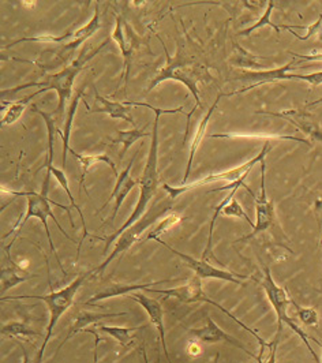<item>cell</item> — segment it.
Returning a JSON list of instances; mask_svg holds the SVG:
<instances>
[{"instance_id":"4dcf8cb0","label":"cell","mask_w":322,"mask_h":363,"mask_svg":"<svg viewBox=\"0 0 322 363\" xmlns=\"http://www.w3.org/2000/svg\"><path fill=\"white\" fill-rule=\"evenodd\" d=\"M220 215H221V216H227V218H243V220L248 221V224H250L252 228H254V225H255V224L251 221V218L248 216L246 211L242 208V205L238 202V200H236L235 197L223 208V211H221Z\"/></svg>"},{"instance_id":"52a82bcc","label":"cell","mask_w":322,"mask_h":363,"mask_svg":"<svg viewBox=\"0 0 322 363\" xmlns=\"http://www.w3.org/2000/svg\"><path fill=\"white\" fill-rule=\"evenodd\" d=\"M171 209V206H168V203L160 202V203H155L146 215H143L135 224H133L131 227H128L122 235L119 236L115 242V247L112 250V253L108 255L107 258L94 269L91 271V274H96L99 272H104V269L108 265L118 257V255H125L126 252L133 247L143 235V233H146V230H149L159 218L167 213Z\"/></svg>"},{"instance_id":"f35d334b","label":"cell","mask_w":322,"mask_h":363,"mask_svg":"<svg viewBox=\"0 0 322 363\" xmlns=\"http://www.w3.org/2000/svg\"><path fill=\"white\" fill-rule=\"evenodd\" d=\"M17 345H18L19 348L22 350V363H30L29 361V354H28V351H26V348H25V345H22L21 342H17Z\"/></svg>"},{"instance_id":"4fadbf2b","label":"cell","mask_w":322,"mask_h":363,"mask_svg":"<svg viewBox=\"0 0 322 363\" xmlns=\"http://www.w3.org/2000/svg\"><path fill=\"white\" fill-rule=\"evenodd\" d=\"M257 113L282 118L287 122H289L291 125H294L301 133H304V135H309L314 141H318L322 144V128L310 112H304L299 109H286V111H279V112L257 111Z\"/></svg>"},{"instance_id":"603a6c76","label":"cell","mask_w":322,"mask_h":363,"mask_svg":"<svg viewBox=\"0 0 322 363\" xmlns=\"http://www.w3.org/2000/svg\"><path fill=\"white\" fill-rule=\"evenodd\" d=\"M70 153H72V156H74V159L79 163V165L82 167V175H81V184H84V179H85V177H87V174H88V171H89L90 167L93 165L94 163H100V162H103V163L108 164L109 167H111V169L113 171V175L118 178L119 177V174H118V169H116V165L115 163L106 156V155H96V156H84V155H79V153H77L74 149H70Z\"/></svg>"},{"instance_id":"3957f363","label":"cell","mask_w":322,"mask_h":363,"mask_svg":"<svg viewBox=\"0 0 322 363\" xmlns=\"http://www.w3.org/2000/svg\"><path fill=\"white\" fill-rule=\"evenodd\" d=\"M108 43H109V40H106L94 50H91V48L89 50L88 47H85L81 55L77 59H74L72 63L67 65L65 69H62L59 73L47 75L45 79L40 81V82H29V84L19 85L13 89L3 91V94L4 93H17L22 89H29V88H40L43 91H56L59 96V103H57V107L54 112L57 115L59 119H62L65 115V111H66V101L72 96V86H74V81H75L77 75L85 69V66L89 60H91L96 55L107 47Z\"/></svg>"},{"instance_id":"8992f818","label":"cell","mask_w":322,"mask_h":363,"mask_svg":"<svg viewBox=\"0 0 322 363\" xmlns=\"http://www.w3.org/2000/svg\"><path fill=\"white\" fill-rule=\"evenodd\" d=\"M261 284V287L265 291L267 294V298H268L270 305L273 306V309L276 311V315H277V332L282 333L283 332V324H287L288 327L291 328L304 342V345L307 347L309 352L311 354L313 359L316 362H320V358L318 355L314 352L313 347L310 345V340L316 342L317 339L313 337V336H309L306 332H304L302 328L295 324V321L287 314V309H288V305L292 303V299L289 298V295L287 294L286 289L284 287H280L279 284H276V281L273 280L272 277V273L269 267L264 268V281H257Z\"/></svg>"},{"instance_id":"ac0fdd59","label":"cell","mask_w":322,"mask_h":363,"mask_svg":"<svg viewBox=\"0 0 322 363\" xmlns=\"http://www.w3.org/2000/svg\"><path fill=\"white\" fill-rule=\"evenodd\" d=\"M94 96L100 107L90 108L89 106L85 103L90 113H107L108 116H111L112 119H121V121L128 122L130 125H135V121L131 116V109H130L131 106H127L126 101H109L106 97L100 96V93L96 88H94Z\"/></svg>"},{"instance_id":"74e56055","label":"cell","mask_w":322,"mask_h":363,"mask_svg":"<svg viewBox=\"0 0 322 363\" xmlns=\"http://www.w3.org/2000/svg\"><path fill=\"white\" fill-rule=\"evenodd\" d=\"M292 56L295 57H301L302 60H309V62H322V54H314V55H299L295 54V52H289Z\"/></svg>"},{"instance_id":"e0dca14e","label":"cell","mask_w":322,"mask_h":363,"mask_svg":"<svg viewBox=\"0 0 322 363\" xmlns=\"http://www.w3.org/2000/svg\"><path fill=\"white\" fill-rule=\"evenodd\" d=\"M127 313H94V311H88V310H81L75 318H74V324L69 329L67 336L65 337V340L62 342V345L57 347L56 350V355L59 354V351L62 350V347L66 345L72 337L75 335H78L79 332H85L90 325H96L99 321L104 320V318H115V317H126Z\"/></svg>"},{"instance_id":"f546056e","label":"cell","mask_w":322,"mask_h":363,"mask_svg":"<svg viewBox=\"0 0 322 363\" xmlns=\"http://www.w3.org/2000/svg\"><path fill=\"white\" fill-rule=\"evenodd\" d=\"M274 138V140H286V141H295V143H301L304 145L310 146L311 144L309 141H306L304 138H298V137H289V135H264V134H211V138Z\"/></svg>"},{"instance_id":"44dd1931","label":"cell","mask_w":322,"mask_h":363,"mask_svg":"<svg viewBox=\"0 0 322 363\" xmlns=\"http://www.w3.org/2000/svg\"><path fill=\"white\" fill-rule=\"evenodd\" d=\"M7 258L11 264V267H6V268L1 269V295H4L6 291L16 287L19 283H23V281H28L30 279L38 277V274H36V273L25 272L22 268H19L17 264L13 262L10 255H7Z\"/></svg>"},{"instance_id":"8d00e7d4","label":"cell","mask_w":322,"mask_h":363,"mask_svg":"<svg viewBox=\"0 0 322 363\" xmlns=\"http://www.w3.org/2000/svg\"><path fill=\"white\" fill-rule=\"evenodd\" d=\"M85 332H88V333H91L93 335V337H94V351H93V363H97L99 361V354H97V351H99V345H100V342H101V339H100V336H99V333H97V330L93 328H88Z\"/></svg>"},{"instance_id":"ffe728a7","label":"cell","mask_w":322,"mask_h":363,"mask_svg":"<svg viewBox=\"0 0 322 363\" xmlns=\"http://www.w3.org/2000/svg\"><path fill=\"white\" fill-rule=\"evenodd\" d=\"M221 97H223V93H220V94L216 97L213 106L209 108V111L206 112V115L204 116V119L201 121V125H199L197 133H196V135H194V140H193V143H191V145H190V156H189V162H187L186 172H184V178H183V186H184V184L187 183V181H189L190 171H191V165H193V162H194V157H196V153H197L198 147H199L201 143H202V138L205 137V133H206V128H208V123H209V121H211V118H212L213 112H215L216 108H217L218 101H220V99H221Z\"/></svg>"},{"instance_id":"f1b7e54d","label":"cell","mask_w":322,"mask_h":363,"mask_svg":"<svg viewBox=\"0 0 322 363\" xmlns=\"http://www.w3.org/2000/svg\"><path fill=\"white\" fill-rule=\"evenodd\" d=\"M180 221H182V218H180L179 215L171 213L168 218L161 220L160 223H159V225H157L156 228H153L148 235L145 236L143 242L160 239V236L162 235V234H165L168 230H171L175 224H178Z\"/></svg>"},{"instance_id":"d4e9b609","label":"cell","mask_w":322,"mask_h":363,"mask_svg":"<svg viewBox=\"0 0 322 363\" xmlns=\"http://www.w3.org/2000/svg\"><path fill=\"white\" fill-rule=\"evenodd\" d=\"M82 96H84V91H79L77 93V96L74 97L72 106H70V109H69L67 121H66V123H65V131H63V134H60V135H62V140H63V167L66 165V162H67V153H69L70 149H72V147L69 146V141H70V131H72V121H74L75 111H77L78 103H79V100H81Z\"/></svg>"},{"instance_id":"7c38bea8","label":"cell","mask_w":322,"mask_h":363,"mask_svg":"<svg viewBox=\"0 0 322 363\" xmlns=\"http://www.w3.org/2000/svg\"><path fill=\"white\" fill-rule=\"evenodd\" d=\"M189 335L193 336L194 339H197L199 342L208 343V345L227 343V345H233L235 348L242 350L245 354H248L252 359L258 361V355L251 352L250 350L246 348L238 339H235L233 336H230L228 333H226L208 314H205V325L201 328H191L189 330Z\"/></svg>"},{"instance_id":"7a4b0ae2","label":"cell","mask_w":322,"mask_h":363,"mask_svg":"<svg viewBox=\"0 0 322 363\" xmlns=\"http://www.w3.org/2000/svg\"><path fill=\"white\" fill-rule=\"evenodd\" d=\"M50 181H51V172H48V171H47L45 177H44V181H43L41 193H35V191H14V190H10V189H6V187H1V191H3V193H10V194H13V196H16V197H26V201H28V209H26V213H25L22 218H19L18 223H16L14 228H13L7 235L4 236H9L10 234H14V233H16V236H17L19 234V231H21V228L25 225V223H26L29 218H40V220H41V224H43V225H44V228H45V233H47V236H48V242H50V247H51V250H52V253H54L55 258H56V261H57V264H59V268L62 269V272L66 274V271H65V268H63V265H62V262H60L59 255H57V252H56L54 240H52L51 234H50V227H48V221H47L48 218H52V221H54L55 224H56V227L60 230V233H62L63 235L66 236L67 239H70L72 242H75V240H74L72 236L69 235L63 228H62V225L59 224V221L56 220V218L54 216V213H52V211H51L50 203H54L56 206L62 208L63 211H66V212H67V215H69V218H70V223H72V227H75V225H74V221H72V209H70V208H67V206H65V205H62V203H59V202H55V201L50 200V199H48V187H50Z\"/></svg>"},{"instance_id":"6da1fadb","label":"cell","mask_w":322,"mask_h":363,"mask_svg":"<svg viewBox=\"0 0 322 363\" xmlns=\"http://www.w3.org/2000/svg\"><path fill=\"white\" fill-rule=\"evenodd\" d=\"M183 113V108L175 109H160L155 111V123H153V130H152V143H150V149H149V156L143 168V177L140 179V197L138 202L135 205V209L133 213L128 216L125 224L116 230L113 234L106 238V247L103 250V255H107L109 246L116 242V239L125 233L128 227L135 224L140 218H143L146 206L149 201L153 199V196L157 193L159 189V122L162 113Z\"/></svg>"},{"instance_id":"8fae6325","label":"cell","mask_w":322,"mask_h":363,"mask_svg":"<svg viewBox=\"0 0 322 363\" xmlns=\"http://www.w3.org/2000/svg\"><path fill=\"white\" fill-rule=\"evenodd\" d=\"M295 63V59L286 63L282 67L277 69H270V70H264V72H248V70H242V75L239 77V79L242 81H251L252 84L249 86H243L239 91H230V93H223V97H231L236 94H242L246 91H251L254 88H260L262 85H268V84H274L279 81H302L304 79V74H292L289 73L292 69V65Z\"/></svg>"},{"instance_id":"30bf717a","label":"cell","mask_w":322,"mask_h":363,"mask_svg":"<svg viewBox=\"0 0 322 363\" xmlns=\"http://www.w3.org/2000/svg\"><path fill=\"white\" fill-rule=\"evenodd\" d=\"M260 164H261V191H260V196L257 199H255V196H252L254 197V205H255V213H257L255 225H254L251 234L238 239L235 243L249 240L251 238L279 225V220H277L276 211H274V203H273V201L269 200L267 197V189H265V168H267V165H265V160Z\"/></svg>"},{"instance_id":"9c48e42d","label":"cell","mask_w":322,"mask_h":363,"mask_svg":"<svg viewBox=\"0 0 322 363\" xmlns=\"http://www.w3.org/2000/svg\"><path fill=\"white\" fill-rule=\"evenodd\" d=\"M156 242L160 243L161 246H164L165 249H168L171 253H174V255L182 258L184 261L186 267H189L193 272L196 273V276L201 280H204V279H217V280H223V281H230V283H233L236 286H242V287H245V280L258 281L257 279H252L251 276H243V274H239V273L228 272V271L216 268L213 265H211L208 261L196 259L190 255H183L178 250H175L174 247H171L168 243H165L161 239H157Z\"/></svg>"},{"instance_id":"1f68e13d","label":"cell","mask_w":322,"mask_h":363,"mask_svg":"<svg viewBox=\"0 0 322 363\" xmlns=\"http://www.w3.org/2000/svg\"><path fill=\"white\" fill-rule=\"evenodd\" d=\"M292 305L295 306V309L298 310V317L301 320V323H304L306 327H317L320 323V317L317 310L313 308H302L299 306L295 301H292Z\"/></svg>"},{"instance_id":"5bb4252c","label":"cell","mask_w":322,"mask_h":363,"mask_svg":"<svg viewBox=\"0 0 322 363\" xmlns=\"http://www.w3.org/2000/svg\"><path fill=\"white\" fill-rule=\"evenodd\" d=\"M128 299L140 303L143 306V310L148 313L149 318H150V323L155 325L156 330L159 332V336H160L161 345H162V351H164V355L167 358L168 363H172L171 361V357H170V352H168V347H167V342H165V329H164V310L161 306L160 302L156 301V299H152L149 296H146L143 292H131L130 295H127Z\"/></svg>"},{"instance_id":"cb8c5ba5","label":"cell","mask_w":322,"mask_h":363,"mask_svg":"<svg viewBox=\"0 0 322 363\" xmlns=\"http://www.w3.org/2000/svg\"><path fill=\"white\" fill-rule=\"evenodd\" d=\"M41 93H44L41 89H40V91H33L32 94H28V96L23 97L22 100H19L17 103L11 104L10 108L6 111V113H4L3 118H1V125H3V126H10V125L16 123L19 118L22 116V113L25 112L28 104H29L35 97H37L38 94H41Z\"/></svg>"},{"instance_id":"d6986e66","label":"cell","mask_w":322,"mask_h":363,"mask_svg":"<svg viewBox=\"0 0 322 363\" xmlns=\"http://www.w3.org/2000/svg\"><path fill=\"white\" fill-rule=\"evenodd\" d=\"M177 279H165V280H160V281H152V283H146V284H109L107 287H104L100 292H97L94 296H91L89 301L87 302V305H94L99 301H104L108 298H116V296H127L131 292H137L140 290H148L153 286H160L164 283H171L175 281Z\"/></svg>"},{"instance_id":"d6a6232c","label":"cell","mask_w":322,"mask_h":363,"mask_svg":"<svg viewBox=\"0 0 322 363\" xmlns=\"http://www.w3.org/2000/svg\"><path fill=\"white\" fill-rule=\"evenodd\" d=\"M304 28H306V26H304ZM306 29H307V35H306V36H299V35H298V33H295L292 29H288V30L292 33V36L296 37V38H298V40H301V41H306V40H309L310 37L316 36V35L322 36V14L321 17L317 19V22H314L313 25L307 26Z\"/></svg>"},{"instance_id":"d590c367","label":"cell","mask_w":322,"mask_h":363,"mask_svg":"<svg viewBox=\"0 0 322 363\" xmlns=\"http://www.w3.org/2000/svg\"><path fill=\"white\" fill-rule=\"evenodd\" d=\"M314 213H316V218L318 223V230H320V246L322 250V196L320 199H317L316 203H314Z\"/></svg>"},{"instance_id":"2e32d148","label":"cell","mask_w":322,"mask_h":363,"mask_svg":"<svg viewBox=\"0 0 322 363\" xmlns=\"http://www.w3.org/2000/svg\"><path fill=\"white\" fill-rule=\"evenodd\" d=\"M113 41L118 43L122 56H123V74H122V79L121 84L125 81V85L128 79V73H130V63H131V56L135 51V36L131 30V28L123 22V19L119 16H116V28L112 33Z\"/></svg>"},{"instance_id":"7402d4cb","label":"cell","mask_w":322,"mask_h":363,"mask_svg":"<svg viewBox=\"0 0 322 363\" xmlns=\"http://www.w3.org/2000/svg\"><path fill=\"white\" fill-rule=\"evenodd\" d=\"M146 325H140V327H133V328H123V327H108V325H101V324H99L96 329L97 330H100V332H103V333H107L109 336H112L119 345H122V347H130V345H134V342H135V339L130 335L131 332H134V330H141V329H145Z\"/></svg>"},{"instance_id":"5b68a950","label":"cell","mask_w":322,"mask_h":363,"mask_svg":"<svg viewBox=\"0 0 322 363\" xmlns=\"http://www.w3.org/2000/svg\"><path fill=\"white\" fill-rule=\"evenodd\" d=\"M89 274H91V272L79 274L74 281H72L69 286H66L62 290L54 291L52 286L50 284L51 292L47 294V295H23V296H3L1 298V301H16V299H26V298L29 299V298H32V299H38V301H43V302L47 303L51 315H50V323H48V327H47V333H45L44 342H43L41 348L38 350L37 363H41V361H43L44 350H45V347H47L51 336H52L55 325L57 324L59 318L66 313V310L72 308L77 292L82 287L84 281L87 280V277Z\"/></svg>"},{"instance_id":"277c9868","label":"cell","mask_w":322,"mask_h":363,"mask_svg":"<svg viewBox=\"0 0 322 363\" xmlns=\"http://www.w3.org/2000/svg\"><path fill=\"white\" fill-rule=\"evenodd\" d=\"M161 41V40H160ZM162 48L165 51L167 56V66L162 67L157 75L152 79L149 88L146 93L153 91L157 85H160L161 82L168 81V79H174V81H179L182 82L189 91L193 94V97L196 99V106L191 109V112H189L186 115L187 118V123H186V138L189 135V128H190V119L193 116V113L199 108L201 106V99H199V91H198V82L202 81L204 75H206V70L204 66L198 65L194 59H189L187 56L182 54L178 51V55L175 57L170 56L165 44L161 41Z\"/></svg>"},{"instance_id":"9a60e30c","label":"cell","mask_w":322,"mask_h":363,"mask_svg":"<svg viewBox=\"0 0 322 363\" xmlns=\"http://www.w3.org/2000/svg\"><path fill=\"white\" fill-rule=\"evenodd\" d=\"M138 153H140V150L135 152V155L131 157V160L127 164V167L123 169V172L116 178L118 181H116V184H115V187H113V190H112L109 199H108L107 202L101 206V211H103L111 201H115L113 213H112V216L109 218V221H113V220H115L118 212H119V209H121V206L123 205V202H125L126 199H127V196L131 193V190H133L134 187H137V184H140V181H137V179L134 181L133 177H131V174H130V172H131V167H133L134 160H135V157H137Z\"/></svg>"},{"instance_id":"e575fe53","label":"cell","mask_w":322,"mask_h":363,"mask_svg":"<svg viewBox=\"0 0 322 363\" xmlns=\"http://www.w3.org/2000/svg\"><path fill=\"white\" fill-rule=\"evenodd\" d=\"M307 84H310L311 88L320 86L322 85V72H316V73L304 74V79Z\"/></svg>"},{"instance_id":"4316f807","label":"cell","mask_w":322,"mask_h":363,"mask_svg":"<svg viewBox=\"0 0 322 363\" xmlns=\"http://www.w3.org/2000/svg\"><path fill=\"white\" fill-rule=\"evenodd\" d=\"M148 135H152V133L149 134L145 130H135V128L134 130H128V131H118V138L113 140V143L123 145V149L119 153V157H122L126 152L128 150V147L133 145L137 140L143 138V137H148Z\"/></svg>"},{"instance_id":"836d02e7","label":"cell","mask_w":322,"mask_h":363,"mask_svg":"<svg viewBox=\"0 0 322 363\" xmlns=\"http://www.w3.org/2000/svg\"><path fill=\"white\" fill-rule=\"evenodd\" d=\"M280 337H282V333L276 332V335H274L273 340L269 343V348H270V355H269L268 359H267V361H261V362L258 363H277V359H276V354H277V348H279V343H280Z\"/></svg>"},{"instance_id":"484cf974","label":"cell","mask_w":322,"mask_h":363,"mask_svg":"<svg viewBox=\"0 0 322 363\" xmlns=\"http://www.w3.org/2000/svg\"><path fill=\"white\" fill-rule=\"evenodd\" d=\"M0 333L3 337H18V336H23V337H41L43 333L35 330L30 327H28L26 324L23 323H19V321H13V323H9L6 325H3L0 329Z\"/></svg>"},{"instance_id":"60d3db41","label":"cell","mask_w":322,"mask_h":363,"mask_svg":"<svg viewBox=\"0 0 322 363\" xmlns=\"http://www.w3.org/2000/svg\"><path fill=\"white\" fill-rule=\"evenodd\" d=\"M218 358H220V354L217 352V354H216L215 361H213L212 363H218Z\"/></svg>"},{"instance_id":"ba28073f","label":"cell","mask_w":322,"mask_h":363,"mask_svg":"<svg viewBox=\"0 0 322 363\" xmlns=\"http://www.w3.org/2000/svg\"><path fill=\"white\" fill-rule=\"evenodd\" d=\"M270 147H272L270 143L267 141V144L262 146L261 152H260L254 159H251L248 163L242 164V165H239V167H236V168H233V169H230V171H227V172L211 174V175H208V177H205V178H202V179H199V181L190 183V184H184V186H182V187H172V186H170V184H167V183H162L161 187H162V190L170 196V200L174 201L177 197L182 196L183 193L190 191V190H193V189H198V187H201V186H204V184H208V183H212V182L224 181L228 182L230 184H233L235 182L240 181L243 177L249 175L251 168H252L255 164L264 162L265 157H267V155H268L269 150H270Z\"/></svg>"},{"instance_id":"83f0119b","label":"cell","mask_w":322,"mask_h":363,"mask_svg":"<svg viewBox=\"0 0 322 363\" xmlns=\"http://www.w3.org/2000/svg\"><path fill=\"white\" fill-rule=\"evenodd\" d=\"M273 9H274V1H273V0H269L268 9H267V11L262 14V17L258 19L254 25H251L250 28H248V29L239 32V36H250V33H252L254 30H257V29H260V28H262V26H267V25L270 26V28H273L276 32H280V30H282V26H280V25H274V23L272 22V19H270L272 10H273Z\"/></svg>"},{"instance_id":"b9f144b4","label":"cell","mask_w":322,"mask_h":363,"mask_svg":"<svg viewBox=\"0 0 322 363\" xmlns=\"http://www.w3.org/2000/svg\"><path fill=\"white\" fill-rule=\"evenodd\" d=\"M320 345V347H321V351H322V342H320V345ZM321 363H322V359H321Z\"/></svg>"},{"instance_id":"ab89813d","label":"cell","mask_w":322,"mask_h":363,"mask_svg":"<svg viewBox=\"0 0 322 363\" xmlns=\"http://www.w3.org/2000/svg\"><path fill=\"white\" fill-rule=\"evenodd\" d=\"M322 104V97H320L318 100H316V101H311V103H309V104H306V108H310V107H316V106H321Z\"/></svg>"}]
</instances>
